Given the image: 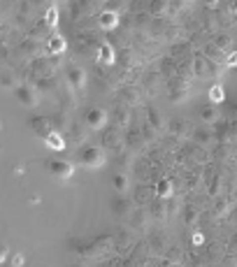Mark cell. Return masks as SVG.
Here are the masks:
<instances>
[{
    "label": "cell",
    "mask_w": 237,
    "mask_h": 267,
    "mask_svg": "<svg viewBox=\"0 0 237 267\" xmlns=\"http://www.w3.org/2000/svg\"><path fill=\"white\" fill-rule=\"evenodd\" d=\"M79 160L84 168H100L105 163V149L102 146H86L84 151L79 153Z\"/></svg>",
    "instance_id": "cell-1"
},
{
    "label": "cell",
    "mask_w": 237,
    "mask_h": 267,
    "mask_svg": "<svg viewBox=\"0 0 237 267\" xmlns=\"http://www.w3.org/2000/svg\"><path fill=\"white\" fill-rule=\"evenodd\" d=\"M47 170H49V175L56 177V179H70V177L75 175V165L68 163V160H61V158H54L47 163Z\"/></svg>",
    "instance_id": "cell-2"
},
{
    "label": "cell",
    "mask_w": 237,
    "mask_h": 267,
    "mask_svg": "<svg viewBox=\"0 0 237 267\" xmlns=\"http://www.w3.org/2000/svg\"><path fill=\"white\" fill-rule=\"evenodd\" d=\"M14 93H16V100H19L23 107H35L38 105V91H35L33 86L21 84V86H16L14 89Z\"/></svg>",
    "instance_id": "cell-3"
},
{
    "label": "cell",
    "mask_w": 237,
    "mask_h": 267,
    "mask_svg": "<svg viewBox=\"0 0 237 267\" xmlns=\"http://www.w3.org/2000/svg\"><path fill=\"white\" fill-rule=\"evenodd\" d=\"M68 49V42H65V38L63 35H58V33H54V35H49L45 42V51L49 53V56H58V53H63Z\"/></svg>",
    "instance_id": "cell-4"
},
{
    "label": "cell",
    "mask_w": 237,
    "mask_h": 267,
    "mask_svg": "<svg viewBox=\"0 0 237 267\" xmlns=\"http://www.w3.org/2000/svg\"><path fill=\"white\" fill-rule=\"evenodd\" d=\"M107 123V112L102 109V107H93V109H89L86 112V126L89 128H102Z\"/></svg>",
    "instance_id": "cell-5"
},
{
    "label": "cell",
    "mask_w": 237,
    "mask_h": 267,
    "mask_svg": "<svg viewBox=\"0 0 237 267\" xmlns=\"http://www.w3.org/2000/svg\"><path fill=\"white\" fill-rule=\"evenodd\" d=\"M98 26L102 28V31H114L116 26H119V12H109V9L100 12L98 14Z\"/></svg>",
    "instance_id": "cell-6"
},
{
    "label": "cell",
    "mask_w": 237,
    "mask_h": 267,
    "mask_svg": "<svg viewBox=\"0 0 237 267\" xmlns=\"http://www.w3.org/2000/svg\"><path fill=\"white\" fill-rule=\"evenodd\" d=\"M31 128H33V133H35V135H40V137L45 139L47 135H49V133H51V121H49V119H45V116H33L31 119Z\"/></svg>",
    "instance_id": "cell-7"
},
{
    "label": "cell",
    "mask_w": 237,
    "mask_h": 267,
    "mask_svg": "<svg viewBox=\"0 0 237 267\" xmlns=\"http://www.w3.org/2000/svg\"><path fill=\"white\" fill-rule=\"evenodd\" d=\"M98 63H102V65H114L116 63L114 46L109 44V42H102V44L98 46Z\"/></svg>",
    "instance_id": "cell-8"
},
{
    "label": "cell",
    "mask_w": 237,
    "mask_h": 267,
    "mask_svg": "<svg viewBox=\"0 0 237 267\" xmlns=\"http://www.w3.org/2000/svg\"><path fill=\"white\" fill-rule=\"evenodd\" d=\"M68 82H70L72 89H84L86 72L82 68H77V65H70V68H68Z\"/></svg>",
    "instance_id": "cell-9"
},
{
    "label": "cell",
    "mask_w": 237,
    "mask_h": 267,
    "mask_svg": "<svg viewBox=\"0 0 237 267\" xmlns=\"http://www.w3.org/2000/svg\"><path fill=\"white\" fill-rule=\"evenodd\" d=\"M45 144L49 146V149H54V151H63V149H65V137H63V133L51 130L45 137Z\"/></svg>",
    "instance_id": "cell-10"
},
{
    "label": "cell",
    "mask_w": 237,
    "mask_h": 267,
    "mask_svg": "<svg viewBox=\"0 0 237 267\" xmlns=\"http://www.w3.org/2000/svg\"><path fill=\"white\" fill-rule=\"evenodd\" d=\"M153 191H156V195L161 200H168V198H172V191H175V188H172V181H170L168 177H163V179H158V183H156Z\"/></svg>",
    "instance_id": "cell-11"
},
{
    "label": "cell",
    "mask_w": 237,
    "mask_h": 267,
    "mask_svg": "<svg viewBox=\"0 0 237 267\" xmlns=\"http://www.w3.org/2000/svg\"><path fill=\"white\" fill-rule=\"evenodd\" d=\"M205 56H207V61L219 63V65H223V63H226V53H223L216 44H207L205 46Z\"/></svg>",
    "instance_id": "cell-12"
},
{
    "label": "cell",
    "mask_w": 237,
    "mask_h": 267,
    "mask_svg": "<svg viewBox=\"0 0 237 267\" xmlns=\"http://www.w3.org/2000/svg\"><path fill=\"white\" fill-rule=\"evenodd\" d=\"M42 21H45V26L49 28V31H54V28H56V23H58V7H56L54 2L47 7L45 16H42Z\"/></svg>",
    "instance_id": "cell-13"
},
{
    "label": "cell",
    "mask_w": 237,
    "mask_h": 267,
    "mask_svg": "<svg viewBox=\"0 0 237 267\" xmlns=\"http://www.w3.org/2000/svg\"><path fill=\"white\" fill-rule=\"evenodd\" d=\"M207 100L212 102V105H219L226 100V91H223L221 84H212L209 86V91H207Z\"/></svg>",
    "instance_id": "cell-14"
},
{
    "label": "cell",
    "mask_w": 237,
    "mask_h": 267,
    "mask_svg": "<svg viewBox=\"0 0 237 267\" xmlns=\"http://www.w3.org/2000/svg\"><path fill=\"white\" fill-rule=\"evenodd\" d=\"M200 119H202L205 123H214L216 119H219V109H216V105H212V102H209V105L200 107Z\"/></svg>",
    "instance_id": "cell-15"
},
{
    "label": "cell",
    "mask_w": 237,
    "mask_h": 267,
    "mask_svg": "<svg viewBox=\"0 0 237 267\" xmlns=\"http://www.w3.org/2000/svg\"><path fill=\"white\" fill-rule=\"evenodd\" d=\"M161 70H163V75H165V77H172V79H175L177 65H175V61H172V58H163V61H161Z\"/></svg>",
    "instance_id": "cell-16"
},
{
    "label": "cell",
    "mask_w": 237,
    "mask_h": 267,
    "mask_svg": "<svg viewBox=\"0 0 237 267\" xmlns=\"http://www.w3.org/2000/svg\"><path fill=\"white\" fill-rule=\"evenodd\" d=\"M198 216H200V214H198V207L189 205L186 209H184V221H186V223H195V221H198Z\"/></svg>",
    "instance_id": "cell-17"
},
{
    "label": "cell",
    "mask_w": 237,
    "mask_h": 267,
    "mask_svg": "<svg viewBox=\"0 0 237 267\" xmlns=\"http://www.w3.org/2000/svg\"><path fill=\"white\" fill-rule=\"evenodd\" d=\"M121 98L128 100V102H133V105H138V102H140V93L135 91V89H123V91H121Z\"/></svg>",
    "instance_id": "cell-18"
},
{
    "label": "cell",
    "mask_w": 237,
    "mask_h": 267,
    "mask_svg": "<svg viewBox=\"0 0 237 267\" xmlns=\"http://www.w3.org/2000/svg\"><path fill=\"white\" fill-rule=\"evenodd\" d=\"M49 121H51V128H54L56 133H63V130H65V126H68V121H65V116H63V114L54 116V119H49Z\"/></svg>",
    "instance_id": "cell-19"
},
{
    "label": "cell",
    "mask_w": 237,
    "mask_h": 267,
    "mask_svg": "<svg viewBox=\"0 0 237 267\" xmlns=\"http://www.w3.org/2000/svg\"><path fill=\"white\" fill-rule=\"evenodd\" d=\"M112 183H114V188H116L119 193H123L126 188H128V179H126V175H114Z\"/></svg>",
    "instance_id": "cell-20"
},
{
    "label": "cell",
    "mask_w": 237,
    "mask_h": 267,
    "mask_svg": "<svg viewBox=\"0 0 237 267\" xmlns=\"http://www.w3.org/2000/svg\"><path fill=\"white\" fill-rule=\"evenodd\" d=\"M112 207H114V212H116V214H126V212L130 209V200L119 198L116 202H112Z\"/></svg>",
    "instance_id": "cell-21"
},
{
    "label": "cell",
    "mask_w": 237,
    "mask_h": 267,
    "mask_svg": "<svg viewBox=\"0 0 237 267\" xmlns=\"http://www.w3.org/2000/svg\"><path fill=\"white\" fill-rule=\"evenodd\" d=\"M21 49H23V53H28V56H33V53L40 51V46H38V42H35V40H26Z\"/></svg>",
    "instance_id": "cell-22"
},
{
    "label": "cell",
    "mask_w": 237,
    "mask_h": 267,
    "mask_svg": "<svg viewBox=\"0 0 237 267\" xmlns=\"http://www.w3.org/2000/svg\"><path fill=\"white\" fill-rule=\"evenodd\" d=\"M146 116H149V123H151L153 128H163V123H161V114H158L156 109H149V112H146Z\"/></svg>",
    "instance_id": "cell-23"
},
{
    "label": "cell",
    "mask_w": 237,
    "mask_h": 267,
    "mask_svg": "<svg viewBox=\"0 0 237 267\" xmlns=\"http://www.w3.org/2000/svg\"><path fill=\"white\" fill-rule=\"evenodd\" d=\"M184 128H186V126H184V121H179V119H177V121H172V123H170V130H172V133H175L177 137H182Z\"/></svg>",
    "instance_id": "cell-24"
},
{
    "label": "cell",
    "mask_w": 237,
    "mask_h": 267,
    "mask_svg": "<svg viewBox=\"0 0 237 267\" xmlns=\"http://www.w3.org/2000/svg\"><path fill=\"white\" fill-rule=\"evenodd\" d=\"M170 7V2H151V14H163Z\"/></svg>",
    "instance_id": "cell-25"
},
{
    "label": "cell",
    "mask_w": 237,
    "mask_h": 267,
    "mask_svg": "<svg viewBox=\"0 0 237 267\" xmlns=\"http://www.w3.org/2000/svg\"><path fill=\"white\" fill-rule=\"evenodd\" d=\"M193 135H195V139H198L200 144H205V142H209V130H195V133H193Z\"/></svg>",
    "instance_id": "cell-26"
},
{
    "label": "cell",
    "mask_w": 237,
    "mask_h": 267,
    "mask_svg": "<svg viewBox=\"0 0 237 267\" xmlns=\"http://www.w3.org/2000/svg\"><path fill=\"white\" fill-rule=\"evenodd\" d=\"M226 68H237V51H230L226 56V63H223Z\"/></svg>",
    "instance_id": "cell-27"
},
{
    "label": "cell",
    "mask_w": 237,
    "mask_h": 267,
    "mask_svg": "<svg viewBox=\"0 0 237 267\" xmlns=\"http://www.w3.org/2000/svg\"><path fill=\"white\" fill-rule=\"evenodd\" d=\"M214 44H216V46H219V49H221V51H223V49H228V44H230V38H228V35H219V38H216V42H214Z\"/></svg>",
    "instance_id": "cell-28"
},
{
    "label": "cell",
    "mask_w": 237,
    "mask_h": 267,
    "mask_svg": "<svg viewBox=\"0 0 237 267\" xmlns=\"http://www.w3.org/2000/svg\"><path fill=\"white\" fill-rule=\"evenodd\" d=\"M2 86H7V89H12V86H14V75H12V72H7V70H5V75H2Z\"/></svg>",
    "instance_id": "cell-29"
},
{
    "label": "cell",
    "mask_w": 237,
    "mask_h": 267,
    "mask_svg": "<svg viewBox=\"0 0 237 267\" xmlns=\"http://www.w3.org/2000/svg\"><path fill=\"white\" fill-rule=\"evenodd\" d=\"M209 191H212V195H219V191H221V177H214V181H212V186H209Z\"/></svg>",
    "instance_id": "cell-30"
},
{
    "label": "cell",
    "mask_w": 237,
    "mask_h": 267,
    "mask_svg": "<svg viewBox=\"0 0 237 267\" xmlns=\"http://www.w3.org/2000/svg\"><path fill=\"white\" fill-rule=\"evenodd\" d=\"M226 109H228V116H230V119H237V100H230Z\"/></svg>",
    "instance_id": "cell-31"
},
{
    "label": "cell",
    "mask_w": 237,
    "mask_h": 267,
    "mask_svg": "<svg viewBox=\"0 0 237 267\" xmlns=\"http://www.w3.org/2000/svg\"><path fill=\"white\" fill-rule=\"evenodd\" d=\"M198 183H200V177L198 175H191L189 179H186V186H189L191 191H193V188H198Z\"/></svg>",
    "instance_id": "cell-32"
},
{
    "label": "cell",
    "mask_w": 237,
    "mask_h": 267,
    "mask_svg": "<svg viewBox=\"0 0 237 267\" xmlns=\"http://www.w3.org/2000/svg\"><path fill=\"white\" fill-rule=\"evenodd\" d=\"M202 242H205L202 232H193V246H202Z\"/></svg>",
    "instance_id": "cell-33"
},
{
    "label": "cell",
    "mask_w": 237,
    "mask_h": 267,
    "mask_svg": "<svg viewBox=\"0 0 237 267\" xmlns=\"http://www.w3.org/2000/svg\"><path fill=\"white\" fill-rule=\"evenodd\" d=\"M9 265H12V267H21L23 265V256H19V253L12 256V263H9Z\"/></svg>",
    "instance_id": "cell-34"
},
{
    "label": "cell",
    "mask_w": 237,
    "mask_h": 267,
    "mask_svg": "<svg viewBox=\"0 0 237 267\" xmlns=\"http://www.w3.org/2000/svg\"><path fill=\"white\" fill-rule=\"evenodd\" d=\"M216 214H221V216H223V214H228V205H226L223 200L219 202V205H216Z\"/></svg>",
    "instance_id": "cell-35"
},
{
    "label": "cell",
    "mask_w": 237,
    "mask_h": 267,
    "mask_svg": "<svg viewBox=\"0 0 237 267\" xmlns=\"http://www.w3.org/2000/svg\"><path fill=\"white\" fill-rule=\"evenodd\" d=\"M9 258V246H2V251H0V263H7Z\"/></svg>",
    "instance_id": "cell-36"
},
{
    "label": "cell",
    "mask_w": 237,
    "mask_h": 267,
    "mask_svg": "<svg viewBox=\"0 0 237 267\" xmlns=\"http://www.w3.org/2000/svg\"><path fill=\"white\" fill-rule=\"evenodd\" d=\"M230 219H233V221H237V209H233V214H230Z\"/></svg>",
    "instance_id": "cell-37"
},
{
    "label": "cell",
    "mask_w": 237,
    "mask_h": 267,
    "mask_svg": "<svg viewBox=\"0 0 237 267\" xmlns=\"http://www.w3.org/2000/svg\"><path fill=\"white\" fill-rule=\"evenodd\" d=\"M230 9H233V12H237V0H235V2H230Z\"/></svg>",
    "instance_id": "cell-38"
}]
</instances>
